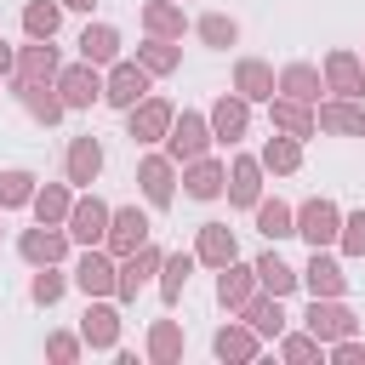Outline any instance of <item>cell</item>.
Returning <instances> with one entry per match:
<instances>
[{
  "instance_id": "1",
  "label": "cell",
  "mask_w": 365,
  "mask_h": 365,
  "mask_svg": "<svg viewBox=\"0 0 365 365\" xmlns=\"http://www.w3.org/2000/svg\"><path fill=\"white\" fill-rule=\"evenodd\" d=\"M148 80H154V74H148L137 57H120V63H108V68H103V103L125 114L131 103H143V97H148Z\"/></svg>"
},
{
  "instance_id": "2",
  "label": "cell",
  "mask_w": 365,
  "mask_h": 365,
  "mask_svg": "<svg viewBox=\"0 0 365 365\" xmlns=\"http://www.w3.org/2000/svg\"><path fill=\"white\" fill-rule=\"evenodd\" d=\"M211 120L200 114V108H182L177 120H171V131H165V154L177 160V165H188V160H200V154H211Z\"/></svg>"
},
{
  "instance_id": "3",
  "label": "cell",
  "mask_w": 365,
  "mask_h": 365,
  "mask_svg": "<svg viewBox=\"0 0 365 365\" xmlns=\"http://www.w3.org/2000/svg\"><path fill=\"white\" fill-rule=\"evenodd\" d=\"M302 331H314V336L331 348L336 336H354V331H359V314H354L342 297H314L308 314H302Z\"/></svg>"
},
{
  "instance_id": "4",
  "label": "cell",
  "mask_w": 365,
  "mask_h": 365,
  "mask_svg": "<svg viewBox=\"0 0 365 365\" xmlns=\"http://www.w3.org/2000/svg\"><path fill=\"white\" fill-rule=\"evenodd\" d=\"M17 257H23L29 268L63 262V257H68V228H63V222H34V228H23V234H17Z\"/></svg>"
},
{
  "instance_id": "5",
  "label": "cell",
  "mask_w": 365,
  "mask_h": 365,
  "mask_svg": "<svg viewBox=\"0 0 365 365\" xmlns=\"http://www.w3.org/2000/svg\"><path fill=\"white\" fill-rule=\"evenodd\" d=\"M74 285H80L86 297H114V285H120V257H114L108 245H86L80 262H74Z\"/></svg>"
},
{
  "instance_id": "6",
  "label": "cell",
  "mask_w": 365,
  "mask_h": 365,
  "mask_svg": "<svg viewBox=\"0 0 365 365\" xmlns=\"http://www.w3.org/2000/svg\"><path fill=\"white\" fill-rule=\"evenodd\" d=\"M80 336H86L91 354H114L120 348V308H114V297H86Z\"/></svg>"
},
{
  "instance_id": "7",
  "label": "cell",
  "mask_w": 365,
  "mask_h": 365,
  "mask_svg": "<svg viewBox=\"0 0 365 365\" xmlns=\"http://www.w3.org/2000/svg\"><path fill=\"white\" fill-rule=\"evenodd\" d=\"M171 120H177V108L165 103V97H143V103H131L125 108V137L131 143H165V131H171Z\"/></svg>"
},
{
  "instance_id": "8",
  "label": "cell",
  "mask_w": 365,
  "mask_h": 365,
  "mask_svg": "<svg viewBox=\"0 0 365 365\" xmlns=\"http://www.w3.org/2000/svg\"><path fill=\"white\" fill-rule=\"evenodd\" d=\"M297 234H302L308 245H336V234H342V205L325 200V194L302 200V205H297Z\"/></svg>"
},
{
  "instance_id": "9",
  "label": "cell",
  "mask_w": 365,
  "mask_h": 365,
  "mask_svg": "<svg viewBox=\"0 0 365 365\" xmlns=\"http://www.w3.org/2000/svg\"><path fill=\"white\" fill-rule=\"evenodd\" d=\"M137 188H143V200L154 211H165L177 200V160L171 154H143L137 160Z\"/></svg>"
},
{
  "instance_id": "10",
  "label": "cell",
  "mask_w": 365,
  "mask_h": 365,
  "mask_svg": "<svg viewBox=\"0 0 365 365\" xmlns=\"http://www.w3.org/2000/svg\"><path fill=\"white\" fill-rule=\"evenodd\" d=\"M108 217H114V205H103L97 194H74V211H68V240L74 245H103L108 240Z\"/></svg>"
},
{
  "instance_id": "11",
  "label": "cell",
  "mask_w": 365,
  "mask_h": 365,
  "mask_svg": "<svg viewBox=\"0 0 365 365\" xmlns=\"http://www.w3.org/2000/svg\"><path fill=\"white\" fill-rule=\"evenodd\" d=\"M160 262H165V251L148 240V245H137L131 257H120V285H114V302H137V291L160 274Z\"/></svg>"
},
{
  "instance_id": "12",
  "label": "cell",
  "mask_w": 365,
  "mask_h": 365,
  "mask_svg": "<svg viewBox=\"0 0 365 365\" xmlns=\"http://www.w3.org/2000/svg\"><path fill=\"white\" fill-rule=\"evenodd\" d=\"M57 91H63V103L68 108H91V103H103V68L97 63H63V74H57Z\"/></svg>"
},
{
  "instance_id": "13",
  "label": "cell",
  "mask_w": 365,
  "mask_h": 365,
  "mask_svg": "<svg viewBox=\"0 0 365 365\" xmlns=\"http://www.w3.org/2000/svg\"><path fill=\"white\" fill-rule=\"evenodd\" d=\"M148 234H154L148 211H143V205H120V211L108 217V240H103V245H108L114 257H131L137 245H148Z\"/></svg>"
},
{
  "instance_id": "14",
  "label": "cell",
  "mask_w": 365,
  "mask_h": 365,
  "mask_svg": "<svg viewBox=\"0 0 365 365\" xmlns=\"http://www.w3.org/2000/svg\"><path fill=\"white\" fill-rule=\"evenodd\" d=\"M325 91L331 97H365V57L348 46L325 51Z\"/></svg>"
},
{
  "instance_id": "15",
  "label": "cell",
  "mask_w": 365,
  "mask_h": 365,
  "mask_svg": "<svg viewBox=\"0 0 365 365\" xmlns=\"http://www.w3.org/2000/svg\"><path fill=\"white\" fill-rule=\"evenodd\" d=\"M63 74V57L51 40H29L17 46V68H11V86H34V80H57Z\"/></svg>"
},
{
  "instance_id": "16",
  "label": "cell",
  "mask_w": 365,
  "mask_h": 365,
  "mask_svg": "<svg viewBox=\"0 0 365 365\" xmlns=\"http://www.w3.org/2000/svg\"><path fill=\"white\" fill-rule=\"evenodd\" d=\"M257 291H262V285H257V262H240V257H234V262L217 268V302H222L228 314H240Z\"/></svg>"
},
{
  "instance_id": "17",
  "label": "cell",
  "mask_w": 365,
  "mask_h": 365,
  "mask_svg": "<svg viewBox=\"0 0 365 365\" xmlns=\"http://www.w3.org/2000/svg\"><path fill=\"white\" fill-rule=\"evenodd\" d=\"M314 120L331 137H365V103L359 97H325V103H314Z\"/></svg>"
},
{
  "instance_id": "18",
  "label": "cell",
  "mask_w": 365,
  "mask_h": 365,
  "mask_svg": "<svg viewBox=\"0 0 365 365\" xmlns=\"http://www.w3.org/2000/svg\"><path fill=\"white\" fill-rule=\"evenodd\" d=\"M63 177H68L74 188H91V182L103 177V143H97L91 131H80V137L68 143V154H63Z\"/></svg>"
},
{
  "instance_id": "19",
  "label": "cell",
  "mask_w": 365,
  "mask_h": 365,
  "mask_svg": "<svg viewBox=\"0 0 365 365\" xmlns=\"http://www.w3.org/2000/svg\"><path fill=\"white\" fill-rule=\"evenodd\" d=\"M182 194H188V200H222V194H228V165L211 160V154L188 160V165H182Z\"/></svg>"
},
{
  "instance_id": "20",
  "label": "cell",
  "mask_w": 365,
  "mask_h": 365,
  "mask_svg": "<svg viewBox=\"0 0 365 365\" xmlns=\"http://www.w3.org/2000/svg\"><path fill=\"white\" fill-rule=\"evenodd\" d=\"M205 120H211V137H217V143H240L245 125H251V103H245L240 91H222V97L211 103Z\"/></svg>"
},
{
  "instance_id": "21",
  "label": "cell",
  "mask_w": 365,
  "mask_h": 365,
  "mask_svg": "<svg viewBox=\"0 0 365 365\" xmlns=\"http://www.w3.org/2000/svg\"><path fill=\"white\" fill-rule=\"evenodd\" d=\"M257 200H262V160L257 154H234V165H228V205L257 211Z\"/></svg>"
},
{
  "instance_id": "22",
  "label": "cell",
  "mask_w": 365,
  "mask_h": 365,
  "mask_svg": "<svg viewBox=\"0 0 365 365\" xmlns=\"http://www.w3.org/2000/svg\"><path fill=\"white\" fill-rule=\"evenodd\" d=\"M302 285H308V297H342L348 291V274H342V262L325 245H314V257L302 262Z\"/></svg>"
},
{
  "instance_id": "23",
  "label": "cell",
  "mask_w": 365,
  "mask_h": 365,
  "mask_svg": "<svg viewBox=\"0 0 365 365\" xmlns=\"http://www.w3.org/2000/svg\"><path fill=\"white\" fill-rule=\"evenodd\" d=\"M240 319L262 336V342H279L285 336V297H274V291H257L245 308H240Z\"/></svg>"
},
{
  "instance_id": "24",
  "label": "cell",
  "mask_w": 365,
  "mask_h": 365,
  "mask_svg": "<svg viewBox=\"0 0 365 365\" xmlns=\"http://www.w3.org/2000/svg\"><path fill=\"white\" fill-rule=\"evenodd\" d=\"M17 103H23V114H29V120H40V125H57V120L68 114V103H63V91H57V80L17 86Z\"/></svg>"
},
{
  "instance_id": "25",
  "label": "cell",
  "mask_w": 365,
  "mask_h": 365,
  "mask_svg": "<svg viewBox=\"0 0 365 365\" xmlns=\"http://www.w3.org/2000/svg\"><path fill=\"white\" fill-rule=\"evenodd\" d=\"M234 91H240L245 103H268V97L279 91V74H274L262 57H240V63H234Z\"/></svg>"
},
{
  "instance_id": "26",
  "label": "cell",
  "mask_w": 365,
  "mask_h": 365,
  "mask_svg": "<svg viewBox=\"0 0 365 365\" xmlns=\"http://www.w3.org/2000/svg\"><path fill=\"white\" fill-rule=\"evenodd\" d=\"M257 348H262V336L240 319V325H222L217 336H211V354L222 359V365H251L257 359Z\"/></svg>"
},
{
  "instance_id": "27",
  "label": "cell",
  "mask_w": 365,
  "mask_h": 365,
  "mask_svg": "<svg viewBox=\"0 0 365 365\" xmlns=\"http://www.w3.org/2000/svg\"><path fill=\"white\" fill-rule=\"evenodd\" d=\"M268 120H274V131H285V137H314V131H319L314 103H297V97H268Z\"/></svg>"
},
{
  "instance_id": "28",
  "label": "cell",
  "mask_w": 365,
  "mask_h": 365,
  "mask_svg": "<svg viewBox=\"0 0 365 365\" xmlns=\"http://www.w3.org/2000/svg\"><path fill=\"white\" fill-rule=\"evenodd\" d=\"M194 257H200L205 268H222V262H234V257H240V240H234V228H228V222H200Z\"/></svg>"
},
{
  "instance_id": "29",
  "label": "cell",
  "mask_w": 365,
  "mask_h": 365,
  "mask_svg": "<svg viewBox=\"0 0 365 365\" xmlns=\"http://www.w3.org/2000/svg\"><path fill=\"white\" fill-rule=\"evenodd\" d=\"M29 211H34V222H68V211H74V182H68V177H63V182H40L34 200H29Z\"/></svg>"
},
{
  "instance_id": "30",
  "label": "cell",
  "mask_w": 365,
  "mask_h": 365,
  "mask_svg": "<svg viewBox=\"0 0 365 365\" xmlns=\"http://www.w3.org/2000/svg\"><path fill=\"white\" fill-rule=\"evenodd\" d=\"M251 217H257V234H262L268 245H279V240H291V234H297V205H285L279 194H274V200H257V211H251Z\"/></svg>"
},
{
  "instance_id": "31",
  "label": "cell",
  "mask_w": 365,
  "mask_h": 365,
  "mask_svg": "<svg viewBox=\"0 0 365 365\" xmlns=\"http://www.w3.org/2000/svg\"><path fill=\"white\" fill-rule=\"evenodd\" d=\"M80 57L97 63V68L120 63V29H114V23H86V29H80Z\"/></svg>"
},
{
  "instance_id": "32",
  "label": "cell",
  "mask_w": 365,
  "mask_h": 365,
  "mask_svg": "<svg viewBox=\"0 0 365 365\" xmlns=\"http://www.w3.org/2000/svg\"><path fill=\"white\" fill-rule=\"evenodd\" d=\"M325 91V74L314 63H285L279 68V97H297V103H319Z\"/></svg>"
},
{
  "instance_id": "33",
  "label": "cell",
  "mask_w": 365,
  "mask_h": 365,
  "mask_svg": "<svg viewBox=\"0 0 365 365\" xmlns=\"http://www.w3.org/2000/svg\"><path fill=\"white\" fill-rule=\"evenodd\" d=\"M257 285L274 291V297H291V291L302 285V268H291L279 251H262V257H257Z\"/></svg>"
},
{
  "instance_id": "34",
  "label": "cell",
  "mask_w": 365,
  "mask_h": 365,
  "mask_svg": "<svg viewBox=\"0 0 365 365\" xmlns=\"http://www.w3.org/2000/svg\"><path fill=\"white\" fill-rule=\"evenodd\" d=\"M137 63H143L154 80H165V74H177V68H182V46H177V40H160V34H148V40L137 46Z\"/></svg>"
},
{
  "instance_id": "35",
  "label": "cell",
  "mask_w": 365,
  "mask_h": 365,
  "mask_svg": "<svg viewBox=\"0 0 365 365\" xmlns=\"http://www.w3.org/2000/svg\"><path fill=\"white\" fill-rule=\"evenodd\" d=\"M262 171H274V177H291L297 165H302V137H285V131H274L268 143H262Z\"/></svg>"
},
{
  "instance_id": "36",
  "label": "cell",
  "mask_w": 365,
  "mask_h": 365,
  "mask_svg": "<svg viewBox=\"0 0 365 365\" xmlns=\"http://www.w3.org/2000/svg\"><path fill=\"white\" fill-rule=\"evenodd\" d=\"M143 29L160 34V40H182V29H188L182 0H148V6H143Z\"/></svg>"
},
{
  "instance_id": "37",
  "label": "cell",
  "mask_w": 365,
  "mask_h": 365,
  "mask_svg": "<svg viewBox=\"0 0 365 365\" xmlns=\"http://www.w3.org/2000/svg\"><path fill=\"white\" fill-rule=\"evenodd\" d=\"M63 29V0H29L23 6V34L29 40H57Z\"/></svg>"
},
{
  "instance_id": "38",
  "label": "cell",
  "mask_w": 365,
  "mask_h": 365,
  "mask_svg": "<svg viewBox=\"0 0 365 365\" xmlns=\"http://www.w3.org/2000/svg\"><path fill=\"white\" fill-rule=\"evenodd\" d=\"M148 359L154 365H177L182 359V325L177 319H154L148 325Z\"/></svg>"
},
{
  "instance_id": "39",
  "label": "cell",
  "mask_w": 365,
  "mask_h": 365,
  "mask_svg": "<svg viewBox=\"0 0 365 365\" xmlns=\"http://www.w3.org/2000/svg\"><path fill=\"white\" fill-rule=\"evenodd\" d=\"M194 262H200L194 251H171V257L160 262V297H165V302H177V297L188 291V274H194Z\"/></svg>"
},
{
  "instance_id": "40",
  "label": "cell",
  "mask_w": 365,
  "mask_h": 365,
  "mask_svg": "<svg viewBox=\"0 0 365 365\" xmlns=\"http://www.w3.org/2000/svg\"><path fill=\"white\" fill-rule=\"evenodd\" d=\"M34 188H40V177H34V171H23V165H6V171H0V211H17V205H29V200H34Z\"/></svg>"
},
{
  "instance_id": "41",
  "label": "cell",
  "mask_w": 365,
  "mask_h": 365,
  "mask_svg": "<svg viewBox=\"0 0 365 365\" xmlns=\"http://www.w3.org/2000/svg\"><path fill=\"white\" fill-rule=\"evenodd\" d=\"M194 34H200L211 51H228V46H240V23H234L228 11H205V17L194 23Z\"/></svg>"
},
{
  "instance_id": "42",
  "label": "cell",
  "mask_w": 365,
  "mask_h": 365,
  "mask_svg": "<svg viewBox=\"0 0 365 365\" xmlns=\"http://www.w3.org/2000/svg\"><path fill=\"white\" fill-rule=\"evenodd\" d=\"M68 279H74V274H63V262H51V268H34V279H29V297H34L40 308H57V302H63V291H68Z\"/></svg>"
},
{
  "instance_id": "43",
  "label": "cell",
  "mask_w": 365,
  "mask_h": 365,
  "mask_svg": "<svg viewBox=\"0 0 365 365\" xmlns=\"http://www.w3.org/2000/svg\"><path fill=\"white\" fill-rule=\"evenodd\" d=\"M279 359L285 365H314V359H325V342L314 331H285L279 336Z\"/></svg>"
},
{
  "instance_id": "44",
  "label": "cell",
  "mask_w": 365,
  "mask_h": 365,
  "mask_svg": "<svg viewBox=\"0 0 365 365\" xmlns=\"http://www.w3.org/2000/svg\"><path fill=\"white\" fill-rule=\"evenodd\" d=\"M46 354H51L57 365H74V359L86 354V336H80V331H51V336H46Z\"/></svg>"
},
{
  "instance_id": "45",
  "label": "cell",
  "mask_w": 365,
  "mask_h": 365,
  "mask_svg": "<svg viewBox=\"0 0 365 365\" xmlns=\"http://www.w3.org/2000/svg\"><path fill=\"white\" fill-rule=\"evenodd\" d=\"M336 245H342L348 257H365V211L342 217V234H336Z\"/></svg>"
},
{
  "instance_id": "46",
  "label": "cell",
  "mask_w": 365,
  "mask_h": 365,
  "mask_svg": "<svg viewBox=\"0 0 365 365\" xmlns=\"http://www.w3.org/2000/svg\"><path fill=\"white\" fill-rule=\"evenodd\" d=\"M325 354H331V365H365V342L359 336H336Z\"/></svg>"
},
{
  "instance_id": "47",
  "label": "cell",
  "mask_w": 365,
  "mask_h": 365,
  "mask_svg": "<svg viewBox=\"0 0 365 365\" xmlns=\"http://www.w3.org/2000/svg\"><path fill=\"white\" fill-rule=\"evenodd\" d=\"M11 68H17V51L0 40V80H11Z\"/></svg>"
},
{
  "instance_id": "48",
  "label": "cell",
  "mask_w": 365,
  "mask_h": 365,
  "mask_svg": "<svg viewBox=\"0 0 365 365\" xmlns=\"http://www.w3.org/2000/svg\"><path fill=\"white\" fill-rule=\"evenodd\" d=\"M97 0H63V11H91Z\"/></svg>"
}]
</instances>
